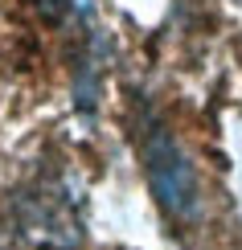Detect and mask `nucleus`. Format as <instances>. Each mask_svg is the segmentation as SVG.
Here are the masks:
<instances>
[{"instance_id": "obj_1", "label": "nucleus", "mask_w": 242, "mask_h": 250, "mask_svg": "<svg viewBox=\"0 0 242 250\" xmlns=\"http://www.w3.org/2000/svg\"><path fill=\"white\" fill-rule=\"evenodd\" d=\"M140 160L148 172L152 197L168 222H181V226L197 222L201 217V185H197L193 160L160 123H148L140 131Z\"/></svg>"}, {"instance_id": "obj_2", "label": "nucleus", "mask_w": 242, "mask_h": 250, "mask_svg": "<svg viewBox=\"0 0 242 250\" xmlns=\"http://www.w3.org/2000/svg\"><path fill=\"white\" fill-rule=\"evenodd\" d=\"M94 4H99V0H37V8L41 13H49L54 21H87L90 13H94Z\"/></svg>"}]
</instances>
